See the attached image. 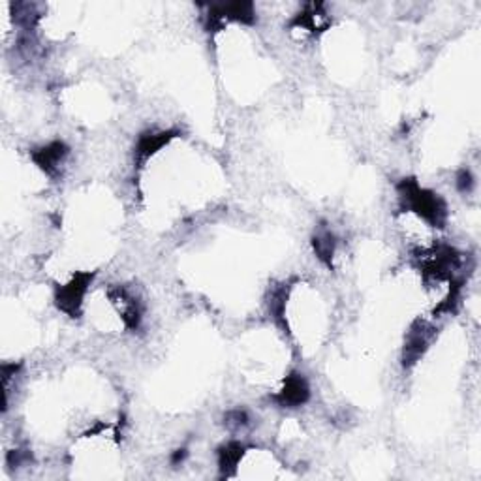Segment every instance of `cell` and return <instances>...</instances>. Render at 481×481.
Wrapping results in <instances>:
<instances>
[{
  "mask_svg": "<svg viewBox=\"0 0 481 481\" xmlns=\"http://www.w3.org/2000/svg\"><path fill=\"white\" fill-rule=\"evenodd\" d=\"M240 446H237V444H229V446H226V448L220 451V466L224 470H226V466H234V464H237V461H239L240 457Z\"/></svg>",
  "mask_w": 481,
  "mask_h": 481,
  "instance_id": "6",
  "label": "cell"
},
{
  "mask_svg": "<svg viewBox=\"0 0 481 481\" xmlns=\"http://www.w3.org/2000/svg\"><path fill=\"white\" fill-rule=\"evenodd\" d=\"M308 399V385H306L305 378L299 376V374H293L286 380V385L284 390L280 391L279 401L284 406H299Z\"/></svg>",
  "mask_w": 481,
  "mask_h": 481,
  "instance_id": "3",
  "label": "cell"
},
{
  "mask_svg": "<svg viewBox=\"0 0 481 481\" xmlns=\"http://www.w3.org/2000/svg\"><path fill=\"white\" fill-rule=\"evenodd\" d=\"M91 279L92 277H89V274L78 277V279H73L68 286H64L62 290H60L57 299H59V306L62 308V311H66V313H70V314H76L79 303H81V299H83V293L85 290H87V284H89V280Z\"/></svg>",
  "mask_w": 481,
  "mask_h": 481,
  "instance_id": "1",
  "label": "cell"
},
{
  "mask_svg": "<svg viewBox=\"0 0 481 481\" xmlns=\"http://www.w3.org/2000/svg\"><path fill=\"white\" fill-rule=\"evenodd\" d=\"M66 155H68V150H66V147L62 143H51L47 145V147H44V149L36 150L33 155L34 162L38 164L40 168L44 169L46 173H49V175H53V173H57L60 168V164L64 162Z\"/></svg>",
  "mask_w": 481,
  "mask_h": 481,
  "instance_id": "2",
  "label": "cell"
},
{
  "mask_svg": "<svg viewBox=\"0 0 481 481\" xmlns=\"http://www.w3.org/2000/svg\"><path fill=\"white\" fill-rule=\"evenodd\" d=\"M333 247H335V240H333V237L329 234L320 235L318 239L314 240V248H316V252H318V256L324 261H329L333 254Z\"/></svg>",
  "mask_w": 481,
  "mask_h": 481,
  "instance_id": "5",
  "label": "cell"
},
{
  "mask_svg": "<svg viewBox=\"0 0 481 481\" xmlns=\"http://www.w3.org/2000/svg\"><path fill=\"white\" fill-rule=\"evenodd\" d=\"M168 139L169 134H166V132H160V134H145V136L139 139V147H137L139 157L147 158L149 155H152L155 150L160 149Z\"/></svg>",
  "mask_w": 481,
  "mask_h": 481,
  "instance_id": "4",
  "label": "cell"
}]
</instances>
